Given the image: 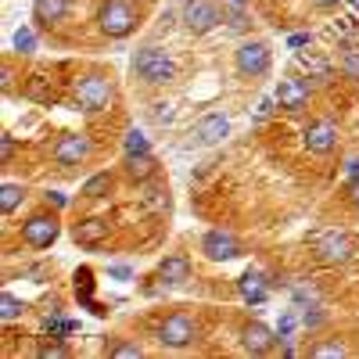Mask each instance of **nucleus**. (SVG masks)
<instances>
[{
	"label": "nucleus",
	"instance_id": "f257e3e1",
	"mask_svg": "<svg viewBox=\"0 0 359 359\" xmlns=\"http://www.w3.org/2000/svg\"><path fill=\"white\" fill-rule=\"evenodd\" d=\"M309 248H313L316 262H323V266H345V262L355 255L352 237H348L345 230H338V226H331V230H316V233L309 237Z\"/></svg>",
	"mask_w": 359,
	"mask_h": 359
},
{
	"label": "nucleus",
	"instance_id": "f03ea898",
	"mask_svg": "<svg viewBox=\"0 0 359 359\" xmlns=\"http://www.w3.org/2000/svg\"><path fill=\"white\" fill-rule=\"evenodd\" d=\"M133 72L151 86H165L169 79H176V62L162 47H140L133 54Z\"/></svg>",
	"mask_w": 359,
	"mask_h": 359
},
{
	"label": "nucleus",
	"instance_id": "7ed1b4c3",
	"mask_svg": "<svg viewBox=\"0 0 359 359\" xmlns=\"http://www.w3.org/2000/svg\"><path fill=\"white\" fill-rule=\"evenodd\" d=\"M97 29L111 40H123L137 29V8L130 0H104L97 8Z\"/></svg>",
	"mask_w": 359,
	"mask_h": 359
},
{
	"label": "nucleus",
	"instance_id": "20e7f679",
	"mask_svg": "<svg viewBox=\"0 0 359 359\" xmlns=\"http://www.w3.org/2000/svg\"><path fill=\"white\" fill-rule=\"evenodd\" d=\"M76 104L83 108V111H108L111 104H115V86L104 79V76H83L79 83H76Z\"/></svg>",
	"mask_w": 359,
	"mask_h": 359
},
{
	"label": "nucleus",
	"instance_id": "39448f33",
	"mask_svg": "<svg viewBox=\"0 0 359 359\" xmlns=\"http://www.w3.org/2000/svg\"><path fill=\"white\" fill-rule=\"evenodd\" d=\"M233 65H237V72L248 76V79L266 76L269 65H273V50H269V43H262V40H248V43H241L233 50Z\"/></svg>",
	"mask_w": 359,
	"mask_h": 359
},
{
	"label": "nucleus",
	"instance_id": "423d86ee",
	"mask_svg": "<svg viewBox=\"0 0 359 359\" xmlns=\"http://www.w3.org/2000/svg\"><path fill=\"white\" fill-rule=\"evenodd\" d=\"M226 15L219 11L216 0H187L184 4V25L191 29L194 36H205V33H212L216 25H223Z\"/></svg>",
	"mask_w": 359,
	"mask_h": 359
},
{
	"label": "nucleus",
	"instance_id": "0eeeda50",
	"mask_svg": "<svg viewBox=\"0 0 359 359\" xmlns=\"http://www.w3.org/2000/svg\"><path fill=\"white\" fill-rule=\"evenodd\" d=\"M158 341L165 348H187V345L198 341V323L187 313H172L158 323Z\"/></svg>",
	"mask_w": 359,
	"mask_h": 359
},
{
	"label": "nucleus",
	"instance_id": "6e6552de",
	"mask_svg": "<svg viewBox=\"0 0 359 359\" xmlns=\"http://www.w3.org/2000/svg\"><path fill=\"white\" fill-rule=\"evenodd\" d=\"M57 233H62V223L54 216H33L22 223V241L29 248H50L57 241Z\"/></svg>",
	"mask_w": 359,
	"mask_h": 359
},
{
	"label": "nucleus",
	"instance_id": "1a4fd4ad",
	"mask_svg": "<svg viewBox=\"0 0 359 359\" xmlns=\"http://www.w3.org/2000/svg\"><path fill=\"white\" fill-rule=\"evenodd\" d=\"M50 155H54L57 165H83L90 158V140L83 133H65V137L54 140Z\"/></svg>",
	"mask_w": 359,
	"mask_h": 359
},
{
	"label": "nucleus",
	"instance_id": "9d476101",
	"mask_svg": "<svg viewBox=\"0 0 359 359\" xmlns=\"http://www.w3.org/2000/svg\"><path fill=\"white\" fill-rule=\"evenodd\" d=\"M201 252L212 259V262H226V259L241 255V241H237L230 230H208V233L201 237Z\"/></svg>",
	"mask_w": 359,
	"mask_h": 359
},
{
	"label": "nucleus",
	"instance_id": "9b49d317",
	"mask_svg": "<svg viewBox=\"0 0 359 359\" xmlns=\"http://www.w3.org/2000/svg\"><path fill=\"white\" fill-rule=\"evenodd\" d=\"M302 137H306L309 155H331L338 147V126L331 123V118H316V123H309Z\"/></svg>",
	"mask_w": 359,
	"mask_h": 359
},
{
	"label": "nucleus",
	"instance_id": "f8f14e48",
	"mask_svg": "<svg viewBox=\"0 0 359 359\" xmlns=\"http://www.w3.org/2000/svg\"><path fill=\"white\" fill-rule=\"evenodd\" d=\"M273 101L284 108V111H302L306 104H309V83H302V79H294V76H287V79H280V86H277V94H273Z\"/></svg>",
	"mask_w": 359,
	"mask_h": 359
},
{
	"label": "nucleus",
	"instance_id": "ddd939ff",
	"mask_svg": "<svg viewBox=\"0 0 359 359\" xmlns=\"http://www.w3.org/2000/svg\"><path fill=\"white\" fill-rule=\"evenodd\" d=\"M194 137H198L201 144H223V140L230 137V118H226L223 111L201 115V123L194 126Z\"/></svg>",
	"mask_w": 359,
	"mask_h": 359
},
{
	"label": "nucleus",
	"instance_id": "4468645a",
	"mask_svg": "<svg viewBox=\"0 0 359 359\" xmlns=\"http://www.w3.org/2000/svg\"><path fill=\"white\" fill-rule=\"evenodd\" d=\"M241 345L252 355H266V352H273V345H277V331H269L266 323H248L241 331Z\"/></svg>",
	"mask_w": 359,
	"mask_h": 359
},
{
	"label": "nucleus",
	"instance_id": "2eb2a0df",
	"mask_svg": "<svg viewBox=\"0 0 359 359\" xmlns=\"http://www.w3.org/2000/svg\"><path fill=\"white\" fill-rule=\"evenodd\" d=\"M72 237H76V245H83V248H97V245L108 241V223L97 219V216L79 219V223L72 226Z\"/></svg>",
	"mask_w": 359,
	"mask_h": 359
},
{
	"label": "nucleus",
	"instance_id": "dca6fc26",
	"mask_svg": "<svg viewBox=\"0 0 359 359\" xmlns=\"http://www.w3.org/2000/svg\"><path fill=\"white\" fill-rule=\"evenodd\" d=\"M237 291H241V298L248 306H262L269 298V280L259 273V269H248V273H241V280H237Z\"/></svg>",
	"mask_w": 359,
	"mask_h": 359
},
{
	"label": "nucleus",
	"instance_id": "f3484780",
	"mask_svg": "<svg viewBox=\"0 0 359 359\" xmlns=\"http://www.w3.org/2000/svg\"><path fill=\"white\" fill-rule=\"evenodd\" d=\"M158 280L176 287V284H187L191 280V259L187 255H165L158 266Z\"/></svg>",
	"mask_w": 359,
	"mask_h": 359
},
{
	"label": "nucleus",
	"instance_id": "a211bd4d",
	"mask_svg": "<svg viewBox=\"0 0 359 359\" xmlns=\"http://www.w3.org/2000/svg\"><path fill=\"white\" fill-rule=\"evenodd\" d=\"M65 15H69V0H36V4H33V18H36L43 29L62 25Z\"/></svg>",
	"mask_w": 359,
	"mask_h": 359
},
{
	"label": "nucleus",
	"instance_id": "6ab92c4d",
	"mask_svg": "<svg viewBox=\"0 0 359 359\" xmlns=\"http://www.w3.org/2000/svg\"><path fill=\"white\" fill-rule=\"evenodd\" d=\"M158 172L155 158L151 155H126V176L137 180V184H144V180H151Z\"/></svg>",
	"mask_w": 359,
	"mask_h": 359
},
{
	"label": "nucleus",
	"instance_id": "aec40b11",
	"mask_svg": "<svg viewBox=\"0 0 359 359\" xmlns=\"http://www.w3.org/2000/svg\"><path fill=\"white\" fill-rule=\"evenodd\" d=\"M22 201H25V187L22 184H4L0 187V212L4 216H11Z\"/></svg>",
	"mask_w": 359,
	"mask_h": 359
},
{
	"label": "nucleus",
	"instance_id": "412c9836",
	"mask_svg": "<svg viewBox=\"0 0 359 359\" xmlns=\"http://www.w3.org/2000/svg\"><path fill=\"white\" fill-rule=\"evenodd\" d=\"M25 97H33V101H40V104H50V101H54V90H47V79H43V76H29Z\"/></svg>",
	"mask_w": 359,
	"mask_h": 359
},
{
	"label": "nucleus",
	"instance_id": "4be33fe9",
	"mask_svg": "<svg viewBox=\"0 0 359 359\" xmlns=\"http://www.w3.org/2000/svg\"><path fill=\"white\" fill-rule=\"evenodd\" d=\"M123 147H126V155H151V140H147L140 130H126Z\"/></svg>",
	"mask_w": 359,
	"mask_h": 359
},
{
	"label": "nucleus",
	"instance_id": "5701e85b",
	"mask_svg": "<svg viewBox=\"0 0 359 359\" xmlns=\"http://www.w3.org/2000/svg\"><path fill=\"white\" fill-rule=\"evenodd\" d=\"M111 191V176L108 172H97V176H90L86 184H83V194L86 198H104Z\"/></svg>",
	"mask_w": 359,
	"mask_h": 359
},
{
	"label": "nucleus",
	"instance_id": "b1692460",
	"mask_svg": "<svg viewBox=\"0 0 359 359\" xmlns=\"http://www.w3.org/2000/svg\"><path fill=\"white\" fill-rule=\"evenodd\" d=\"M22 313H25V302H22V298H15L11 291L0 294V316H4V320H18Z\"/></svg>",
	"mask_w": 359,
	"mask_h": 359
},
{
	"label": "nucleus",
	"instance_id": "393cba45",
	"mask_svg": "<svg viewBox=\"0 0 359 359\" xmlns=\"http://www.w3.org/2000/svg\"><path fill=\"white\" fill-rule=\"evenodd\" d=\"M309 355L313 359H341V355H348V348L341 341H323V345H313Z\"/></svg>",
	"mask_w": 359,
	"mask_h": 359
},
{
	"label": "nucleus",
	"instance_id": "a878e982",
	"mask_svg": "<svg viewBox=\"0 0 359 359\" xmlns=\"http://www.w3.org/2000/svg\"><path fill=\"white\" fill-rule=\"evenodd\" d=\"M15 50L18 54H33L36 50V33H33V29H15Z\"/></svg>",
	"mask_w": 359,
	"mask_h": 359
},
{
	"label": "nucleus",
	"instance_id": "bb28decb",
	"mask_svg": "<svg viewBox=\"0 0 359 359\" xmlns=\"http://www.w3.org/2000/svg\"><path fill=\"white\" fill-rule=\"evenodd\" d=\"M108 355H111V359H140L144 348H140V345H130V341H118V345L108 348Z\"/></svg>",
	"mask_w": 359,
	"mask_h": 359
},
{
	"label": "nucleus",
	"instance_id": "cd10ccee",
	"mask_svg": "<svg viewBox=\"0 0 359 359\" xmlns=\"http://www.w3.org/2000/svg\"><path fill=\"white\" fill-rule=\"evenodd\" d=\"M43 327L50 331V338H62V334L76 331V323H72V320H57V316H47V320H43Z\"/></svg>",
	"mask_w": 359,
	"mask_h": 359
},
{
	"label": "nucleus",
	"instance_id": "c85d7f7f",
	"mask_svg": "<svg viewBox=\"0 0 359 359\" xmlns=\"http://www.w3.org/2000/svg\"><path fill=\"white\" fill-rule=\"evenodd\" d=\"M36 355H40V359H69V345L50 341V345H40V348H36Z\"/></svg>",
	"mask_w": 359,
	"mask_h": 359
},
{
	"label": "nucleus",
	"instance_id": "c756f323",
	"mask_svg": "<svg viewBox=\"0 0 359 359\" xmlns=\"http://www.w3.org/2000/svg\"><path fill=\"white\" fill-rule=\"evenodd\" d=\"M341 72H345L348 79L359 83V50H345V57H341Z\"/></svg>",
	"mask_w": 359,
	"mask_h": 359
},
{
	"label": "nucleus",
	"instance_id": "7c9ffc66",
	"mask_svg": "<svg viewBox=\"0 0 359 359\" xmlns=\"http://www.w3.org/2000/svg\"><path fill=\"white\" fill-rule=\"evenodd\" d=\"M11 155H15V140H11V137H0V158L8 162Z\"/></svg>",
	"mask_w": 359,
	"mask_h": 359
},
{
	"label": "nucleus",
	"instance_id": "2f4dec72",
	"mask_svg": "<svg viewBox=\"0 0 359 359\" xmlns=\"http://www.w3.org/2000/svg\"><path fill=\"white\" fill-rule=\"evenodd\" d=\"M172 118V104H155V123H169Z\"/></svg>",
	"mask_w": 359,
	"mask_h": 359
},
{
	"label": "nucleus",
	"instance_id": "473e14b6",
	"mask_svg": "<svg viewBox=\"0 0 359 359\" xmlns=\"http://www.w3.org/2000/svg\"><path fill=\"white\" fill-rule=\"evenodd\" d=\"M108 273H111V277H118V280H130V277H133V269H130V266H111Z\"/></svg>",
	"mask_w": 359,
	"mask_h": 359
},
{
	"label": "nucleus",
	"instance_id": "72a5a7b5",
	"mask_svg": "<svg viewBox=\"0 0 359 359\" xmlns=\"http://www.w3.org/2000/svg\"><path fill=\"white\" fill-rule=\"evenodd\" d=\"M226 22H230V25H233V29H245V25H248V22H245V15H241V11H230V15H226Z\"/></svg>",
	"mask_w": 359,
	"mask_h": 359
},
{
	"label": "nucleus",
	"instance_id": "f704fd0d",
	"mask_svg": "<svg viewBox=\"0 0 359 359\" xmlns=\"http://www.w3.org/2000/svg\"><path fill=\"white\" fill-rule=\"evenodd\" d=\"M47 201H54L57 208H65V205H69V198H65L62 191H47Z\"/></svg>",
	"mask_w": 359,
	"mask_h": 359
},
{
	"label": "nucleus",
	"instance_id": "c9c22d12",
	"mask_svg": "<svg viewBox=\"0 0 359 359\" xmlns=\"http://www.w3.org/2000/svg\"><path fill=\"white\" fill-rule=\"evenodd\" d=\"M291 331H294V316H284L280 320V338H291Z\"/></svg>",
	"mask_w": 359,
	"mask_h": 359
},
{
	"label": "nucleus",
	"instance_id": "e433bc0d",
	"mask_svg": "<svg viewBox=\"0 0 359 359\" xmlns=\"http://www.w3.org/2000/svg\"><path fill=\"white\" fill-rule=\"evenodd\" d=\"M309 40H313L309 33H298V36H291V40H287V47H306Z\"/></svg>",
	"mask_w": 359,
	"mask_h": 359
},
{
	"label": "nucleus",
	"instance_id": "4c0bfd02",
	"mask_svg": "<svg viewBox=\"0 0 359 359\" xmlns=\"http://www.w3.org/2000/svg\"><path fill=\"white\" fill-rule=\"evenodd\" d=\"M348 201L359 208V180H352V184H348Z\"/></svg>",
	"mask_w": 359,
	"mask_h": 359
},
{
	"label": "nucleus",
	"instance_id": "58836bf2",
	"mask_svg": "<svg viewBox=\"0 0 359 359\" xmlns=\"http://www.w3.org/2000/svg\"><path fill=\"white\" fill-rule=\"evenodd\" d=\"M345 172H348V180H359V158H348Z\"/></svg>",
	"mask_w": 359,
	"mask_h": 359
},
{
	"label": "nucleus",
	"instance_id": "ea45409f",
	"mask_svg": "<svg viewBox=\"0 0 359 359\" xmlns=\"http://www.w3.org/2000/svg\"><path fill=\"white\" fill-rule=\"evenodd\" d=\"M323 323V313H306V327H320Z\"/></svg>",
	"mask_w": 359,
	"mask_h": 359
},
{
	"label": "nucleus",
	"instance_id": "a19ab883",
	"mask_svg": "<svg viewBox=\"0 0 359 359\" xmlns=\"http://www.w3.org/2000/svg\"><path fill=\"white\" fill-rule=\"evenodd\" d=\"M313 4H316V8H338L341 0H313Z\"/></svg>",
	"mask_w": 359,
	"mask_h": 359
},
{
	"label": "nucleus",
	"instance_id": "79ce46f5",
	"mask_svg": "<svg viewBox=\"0 0 359 359\" xmlns=\"http://www.w3.org/2000/svg\"><path fill=\"white\" fill-rule=\"evenodd\" d=\"M230 4H237V8H241V4H245V0H230Z\"/></svg>",
	"mask_w": 359,
	"mask_h": 359
},
{
	"label": "nucleus",
	"instance_id": "37998d69",
	"mask_svg": "<svg viewBox=\"0 0 359 359\" xmlns=\"http://www.w3.org/2000/svg\"><path fill=\"white\" fill-rule=\"evenodd\" d=\"M355 4H359V0H355Z\"/></svg>",
	"mask_w": 359,
	"mask_h": 359
}]
</instances>
